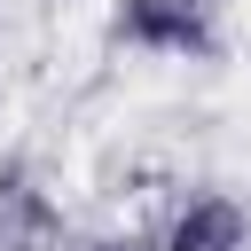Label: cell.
Returning <instances> with one entry per match:
<instances>
[{
  "label": "cell",
  "instance_id": "obj_3",
  "mask_svg": "<svg viewBox=\"0 0 251 251\" xmlns=\"http://www.w3.org/2000/svg\"><path fill=\"white\" fill-rule=\"evenodd\" d=\"M63 243H71L63 204H55L31 173L0 165V251H63Z\"/></svg>",
  "mask_w": 251,
  "mask_h": 251
},
{
  "label": "cell",
  "instance_id": "obj_2",
  "mask_svg": "<svg viewBox=\"0 0 251 251\" xmlns=\"http://www.w3.org/2000/svg\"><path fill=\"white\" fill-rule=\"evenodd\" d=\"M149 251H251V204L235 188H180Z\"/></svg>",
  "mask_w": 251,
  "mask_h": 251
},
{
  "label": "cell",
  "instance_id": "obj_1",
  "mask_svg": "<svg viewBox=\"0 0 251 251\" xmlns=\"http://www.w3.org/2000/svg\"><path fill=\"white\" fill-rule=\"evenodd\" d=\"M220 16L227 0H110V39L133 55H212L220 47Z\"/></svg>",
  "mask_w": 251,
  "mask_h": 251
},
{
  "label": "cell",
  "instance_id": "obj_4",
  "mask_svg": "<svg viewBox=\"0 0 251 251\" xmlns=\"http://www.w3.org/2000/svg\"><path fill=\"white\" fill-rule=\"evenodd\" d=\"M63 251H141V243H126V235H71Z\"/></svg>",
  "mask_w": 251,
  "mask_h": 251
}]
</instances>
